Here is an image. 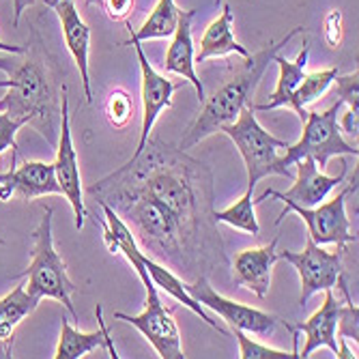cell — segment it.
<instances>
[{
  "instance_id": "ba28073f",
  "label": "cell",
  "mask_w": 359,
  "mask_h": 359,
  "mask_svg": "<svg viewBox=\"0 0 359 359\" xmlns=\"http://www.w3.org/2000/svg\"><path fill=\"white\" fill-rule=\"evenodd\" d=\"M346 250L327 252L318 243L312 241V237H306V245L302 252H290V250H278V260H286L299 273L302 292H299V304L306 306L308 299L316 292L336 288L342 273V256Z\"/></svg>"
},
{
  "instance_id": "277c9868",
  "label": "cell",
  "mask_w": 359,
  "mask_h": 359,
  "mask_svg": "<svg viewBox=\"0 0 359 359\" xmlns=\"http://www.w3.org/2000/svg\"><path fill=\"white\" fill-rule=\"evenodd\" d=\"M26 278L28 282L24 284L30 295L39 299H56L58 304L65 306L72 314L74 320H78V312L74 308L72 295L76 292V284L69 278L67 263L54 248V237H52V209L48 207L43 211L41 224L35 233H32V252H30V263L28 267L18 276Z\"/></svg>"
},
{
  "instance_id": "9a60e30c",
  "label": "cell",
  "mask_w": 359,
  "mask_h": 359,
  "mask_svg": "<svg viewBox=\"0 0 359 359\" xmlns=\"http://www.w3.org/2000/svg\"><path fill=\"white\" fill-rule=\"evenodd\" d=\"M58 15L60 28H62V37L65 46H67L69 54L74 56L78 72L82 78V88L86 104H93V88H90V72H88V54H90V28L88 24L80 18L78 7L74 0H58L52 7Z\"/></svg>"
},
{
  "instance_id": "ffe728a7",
  "label": "cell",
  "mask_w": 359,
  "mask_h": 359,
  "mask_svg": "<svg viewBox=\"0 0 359 359\" xmlns=\"http://www.w3.org/2000/svg\"><path fill=\"white\" fill-rule=\"evenodd\" d=\"M228 54H239V56H250L248 48L241 46L235 39L233 32V9L224 5L222 13L207 26L205 35L201 39V50L194 54V62H205L209 58H219Z\"/></svg>"
},
{
  "instance_id": "d6986e66",
  "label": "cell",
  "mask_w": 359,
  "mask_h": 359,
  "mask_svg": "<svg viewBox=\"0 0 359 359\" xmlns=\"http://www.w3.org/2000/svg\"><path fill=\"white\" fill-rule=\"evenodd\" d=\"M308 58H310V43L308 41L304 43V50L299 52V56L295 60H288L286 56H280V52H278L273 56V62L278 65V69H280L278 86L269 95L267 104H252L254 112H267V110H276V108L295 110V90H297L299 82L306 76Z\"/></svg>"
},
{
  "instance_id": "7402d4cb",
  "label": "cell",
  "mask_w": 359,
  "mask_h": 359,
  "mask_svg": "<svg viewBox=\"0 0 359 359\" xmlns=\"http://www.w3.org/2000/svg\"><path fill=\"white\" fill-rule=\"evenodd\" d=\"M39 297L30 295L26 286H15L9 295L0 299V344L13 346V334L18 325L35 312Z\"/></svg>"
},
{
  "instance_id": "8fae6325",
  "label": "cell",
  "mask_w": 359,
  "mask_h": 359,
  "mask_svg": "<svg viewBox=\"0 0 359 359\" xmlns=\"http://www.w3.org/2000/svg\"><path fill=\"white\" fill-rule=\"evenodd\" d=\"M123 46H134L138 62H140V97H142V125H140V140L136 147V153L132 159H136L138 155H142V151H147L149 138H151V129L155 125V121L159 118V114L166 108H172V93L177 88H181L187 80L183 82H172L166 76L157 74L142 50V46L138 41H125Z\"/></svg>"
},
{
  "instance_id": "44dd1931",
  "label": "cell",
  "mask_w": 359,
  "mask_h": 359,
  "mask_svg": "<svg viewBox=\"0 0 359 359\" xmlns=\"http://www.w3.org/2000/svg\"><path fill=\"white\" fill-rule=\"evenodd\" d=\"M140 258H142V263H144V267H147V271H149V276H151V280H153V284H155L157 288H161L164 292H168V295H170L172 299H177L179 304H183L185 308H189L194 314H198L207 325H211L213 330L222 332V330L217 327V323L205 312V308L187 292V284H185L183 280H179L170 269H166L164 265H159L157 260H153L151 256H147V252H142Z\"/></svg>"
},
{
  "instance_id": "836d02e7",
  "label": "cell",
  "mask_w": 359,
  "mask_h": 359,
  "mask_svg": "<svg viewBox=\"0 0 359 359\" xmlns=\"http://www.w3.org/2000/svg\"><path fill=\"white\" fill-rule=\"evenodd\" d=\"M26 50H28L26 46H9L0 41V52H5V54H24Z\"/></svg>"
},
{
  "instance_id": "4fadbf2b",
  "label": "cell",
  "mask_w": 359,
  "mask_h": 359,
  "mask_svg": "<svg viewBox=\"0 0 359 359\" xmlns=\"http://www.w3.org/2000/svg\"><path fill=\"white\" fill-rule=\"evenodd\" d=\"M18 153L11 155V170L0 172V201H32L41 196L60 194L54 177V166L46 161H24L15 166Z\"/></svg>"
},
{
  "instance_id": "4dcf8cb0",
  "label": "cell",
  "mask_w": 359,
  "mask_h": 359,
  "mask_svg": "<svg viewBox=\"0 0 359 359\" xmlns=\"http://www.w3.org/2000/svg\"><path fill=\"white\" fill-rule=\"evenodd\" d=\"M102 7L106 9L112 22H123L129 18L134 9V0H102Z\"/></svg>"
},
{
  "instance_id": "cb8c5ba5",
  "label": "cell",
  "mask_w": 359,
  "mask_h": 359,
  "mask_svg": "<svg viewBox=\"0 0 359 359\" xmlns=\"http://www.w3.org/2000/svg\"><path fill=\"white\" fill-rule=\"evenodd\" d=\"M338 67H330V69H323V72H312L306 74L304 80L299 82L297 90H295V112L299 116V121L304 123L308 116L306 106L314 104L318 97H323L325 93L330 90V86L334 84V80L338 78Z\"/></svg>"
},
{
  "instance_id": "52a82bcc",
  "label": "cell",
  "mask_w": 359,
  "mask_h": 359,
  "mask_svg": "<svg viewBox=\"0 0 359 359\" xmlns=\"http://www.w3.org/2000/svg\"><path fill=\"white\" fill-rule=\"evenodd\" d=\"M351 194H357V170L346 183V187H342L336 198L327 203H320L316 207H299L295 203H284V211L278 215L276 224H280L286 217V213L292 211L306 222L308 235L314 243H336L340 250H346L348 243L357 241V235L351 233V222L346 217V198Z\"/></svg>"
},
{
  "instance_id": "e0dca14e",
  "label": "cell",
  "mask_w": 359,
  "mask_h": 359,
  "mask_svg": "<svg viewBox=\"0 0 359 359\" xmlns=\"http://www.w3.org/2000/svg\"><path fill=\"white\" fill-rule=\"evenodd\" d=\"M196 15V9H185L179 11V22L177 28L172 32V41L168 46L166 52V60H164V69L168 74H177L183 80H187V84H191L196 88V95H198V102H205V88L203 82L196 74V62H194V39H191V20Z\"/></svg>"
},
{
  "instance_id": "d6a6232c",
  "label": "cell",
  "mask_w": 359,
  "mask_h": 359,
  "mask_svg": "<svg viewBox=\"0 0 359 359\" xmlns=\"http://www.w3.org/2000/svg\"><path fill=\"white\" fill-rule=\"evenodd\" d=\"M37 0H13V24L20 22L22 13L30 7V5H35Z\"/></svg>"
},
{
  "instance_id": "74e56055",
  "label": "cell",
  "mask_w": 359,
  "mask_h": 359,
  "mask_svg": "<svg viewBox=\"0 0 359 359\" xmlns=\"http://www.w3.org/2000/svg\"><path fill=\"white\" fill-rule=\"evenodd\" d=\"M0 243H5V241H3V239H0Z\"/></svg>"
},
{
  "instance_id": "7a4b0ae2",
  "label": "cell",
  "mask_w": 359,
  "mask_h": 359,
  "mask_svg": "<svg viewBox=\"0 0 359 359\" xmlns=\"http://www.w3.org/2000/svg\"><path fill=\"white\" fill-rule=\"evenodd\" d=\"M304 32V26L292 28L288 35L278 41V43H269L267 48H263L256 54L245 56L243 69L237 72L231 80H228L224 86H219L209 100L203 102V110L201 114L194 118V123L185 129V136L179 144L181 151L191 149L194 144H198L201 140L213 136L215 132L228 123H233L241 108L248 104H254V93L263 80L265 72L273 65V56L280 52V48H284L292 37Z\"/></svg>"
},
{
  "instance_id": "e575fe53",
  "label": "cell",
  "mask_w": 359,
  "mask_h": 359,
  "mask_svg": "<svg viewBox=\"0 0 359 359\" xmlns=\"http://www.w3.org/2000/svg\"><path fill=\"white\" fill-rule=\"evenodd\" d=\"M41 3H43L46 7H54V5L58 3V0H41ZM84 3H86V5H95V3H97V5H102V0H84Z\"/></svg>"
},
{
  "instance_id": "8d00e7d4",
  "label": "cell",
  "mask_w": 359,
  "mask_h": 359,
  "mask_svg": "<svg viewBox=\"0 0 359 359\" xmlns=\"http://www.w3.org/2000/svg\"><path fill=\"white\" fill-rule=\"evenodd\" d=\"M215 5H222V0H215Z\"/></svg>"
},
{
  "instance_id": "ac0fdd59",
  "label": "cell",
  "mask_w": 359,
  "mask_h": 359,
  "mask_svg": "<svg viewBox=\"0 0 359 359\" xmlns=\"http://www.w3.org/2000/svg\"><path fill=\"white\" fill-rule=\"evenodd\" d=\"M95 316H97V320H100V332H93V334H86V332L76 330L67 318H62L60 338H58V344H56V353H54L56 359H80V357H86L88 353H93L97 348H104V346H108L112 359H118L121 357L116 353V348H114V342L110 338V332H108L106 323H104L102 306H97Z\"/></svg>"
},
{
  "instance_id": "30bf717a",
  "label": "cell",
  "mask_w": 359,
  "mask_h": 359,
  "mask_svg": "<svg viewBox=\"0 0 359 359\" xmlns=\"http://www.w3.org/2000/svg\"><path fill=\"white\" fill-rule=\"evenodd\" d=\"M54 177L60 187V194L67 198V203L74 209L76 215V228L82 231L86 207H84V191H82V179H80V166H78V153L72 138V123H69V97L67 86H62L60 95V138L54 159Z\"/></svg>"
},
{
  "instance_id": "603a6c76",
  "label": "cell",
  "mask_w": 359,
  "mask_h": 359,
  "mask_svg": "<svg viewBox=\"0 0 359 359\" xmlns=\"http://www.w3.org/2000/svg\"><path fill=\"white\" fill-rule=\"evenodd\" d=\"M179 7L175 0H157L151 15L144 20V24L132 32L129 41H151V39H166L172 37V32L179 22Z\"/></svg>"
},
{
  "instance_id": "9c48e42d",
  "label": "cell",
  "mask_w": 359,
  "mask_h": 359,
  "mask_svg": "<svg viewBox=\"0 0 359 359\" xmlns=\"http://www.w3.org/2000/svg\"><path fill=\"white\" fill-rule=\"evenodd\" d=\"M187 292L203 308H209L217 316H222L231 330H241L245 334H254L260 338H269L278 330V316L219 295V292L209 284L207 278H201L194 284H187Z\"/></svg>"
},
{
  "instance_id": "8992f818",
  "label": "cell",
  "mask_w": 359,
  "mask_h": 359,
  "mask_svg": "<svg viewBox=\"0 0 359 359\" xmlns=\"http://www.w3.org/2000/svg\"><path fill=\"white\" fill-rule=\"evenodd\" d=\"M219 132H224L233 140V144L239 149V153L245 161L248 189L254 191V187L260 179H265L269 175H278V166H276V161L280 157L278 153L286 151L288 142L276 138L258 123L252 104L243 106L239 116L233 123L224 125Z\"/></svg>"
},
{
  "instance_id": "f546056e",
  "label": "cell",
  "mask_w": 359,
  "mask_h": 359,
  "mask_svg": "<svg viewBox=\"0 0 359 359\" xmlns=\"http://www.w3.org/2000/svg\"><path fill=\"white\" fill-rule=\"evenodd\" d=\"M342 11L338 9H332L327 15H325V22H323V39L327 43L332 50H338L340 43H342Z\"/></svg>"
},
{
  "instance_id": "7c38bea8",
  "label": "cell",
  "mask_w": 359,
  "mask_h": 359,
  "mask_svg": "<svg viewBox=\"0 0 359 359\" xmlns=\"http://www.w3.org/2000/svg\"><path fill=\"white\" fill-rule=\"evenodd\" d=\"M292 166L297 168V177H295V183L290 185V189H286V191L267 189L254 203L258 205L265 198H269V196H273V198H280L282 203H295L299 207H316L327 201L330 191L334 187H338L346 175V164H342V172L338 177H327L316 166V161L312 157H302Z\"/></svg>"
},
{
  "instance_id": "5bb4252c",
  "label": "cell",
  "mask_w": 359,
  "mask_h": 359,
  "mask_svg": "<svg viewBox=\"0 0 359 359\" xmlns=\"http://www.w3.org/2000/svg\"><path fill=\"white\" fill-rule=\"evenodd\" d=\"M278 263V237L267 245L250 248L233 260V282L237 288H250L256 297L263 299L271 288V271Z\"/></svg>"
},
{
  "instance_id": "1f68e13d",
  "label": "cell",
  "mask_w": 359,
  "mask_h": 359,
  "mask_svg": "<svg viewBox=\"0 0 359 359\" xmlns=\"http://www.w3.org/2000/svg\"><path fill=\"white\" fill-rule=\"evenodd\" d=\"M340 132H344L351 140L357 142L359 138V110H346L344 116H342V123H340Z\"/></svg>"
},
{
  "instance_id": "3957f363",
  "label": "cell",
  "mask_w": 359,
  "mask_h": 359,
  "mask_svg": "<svg viewBox=\"0 0 359 359\" xmlns=\"http://www.w3.org/2000/svg\"><path fill=\"white\" fill-rule=\"evenodd\" d=\"M24 58H5L0 56V69L9 76V93L0 100V112H7L15 118H26L28 123L41 121L52 127V118L60 112L56 110V97L46 67L26 56Z\"/></svg>"
},
{
  "instance_id": "2e32d148",
  "label": "cell",
  "mask_w": 359,
  "mask_h": 359,
  "mask_svg": "<svg viewBox=\"0 0 359 359\" xmlns=\"http://www.w3.org/2000/svg\"><path fill=\"white\" fill-rule=\"evenodd\" d=\"M323 292H325V297H323L320 308L308 320L297 323V325H290V327L295 330V332L306 336V344L299 351V357H304V359L310 357L320 346H327L332 353H338L336 332H338V320H340L342 304L334 295V288L323 290Z\"/></svg>"
},
{
  "instance_id": "d590c367",
  "label": "cell",
  "mask_w": 359,
  "mask_h": 359,
  "mask_svg": "<svg viewBox=\"0 0 359 359\" xmlns=\"http://www.w3.org/2000/svg\"><path fill=\"white\" fill-rule=\"evenodd\" d=\"M0 88H9V80H0Z\"/></svg>"
},
{
  "instance_id": "83f0119b",
  "label": "cell",
  "mask_w": 359,
  "mask_h": 359,
  "mask_svg": "<svg viewBox=\"0 0 359 359\" xmlns=\"http://www.w3.org/2000/svg\"><path fill=\"white\" fill-rule=\"evenodd\" d=\"M24 125H28L26 118H15L7 112H0V155L7 149H11V153H18L15 136Z\"/></svg>"
},
{
  "instance_id": "4316f807",
  "label": "cell",
  "mask_w": 359,
  "mask_h": 359,
  "mask_svg": "<svg viewBox=\"0 0 359 359\" xmlns=\"http://www.w3.org/2000/svg\"><path fill=\"white\" fill-rule=\"evenodd\" d=\"M106 116L114 127H125L134 116V102L125 90H112L106 102Z\"/></svg>"
},
{
  "instance_id": "484cf974",
  "label": "cell",
  "mask_w": 359,
  "mask_h": 359,
  "mask_svg": "<svg viewBox=\"0 0 359 359\" xmlns=\"http://www.w3.org/2000/svg\"><path fill=\"white\" fill-rule=\"evenodd\" d=\"M286 330L292 334V351H282V348L260 344L252 340L245 332L233 330V336L239 342V357L241 359H297L299 357V332L292 330L290 325H286Z\"/></svg>"
},
{
  "instance_id": "5b68a950",
  "label": "cell",
  "mask_w": 359,
  "mask_h": 359,
  "mask_svg": "<svg viewBox=\"0 0 359 359\" xmlns=\"http://www.w3.org/2000/svg\"><path fill=\"white\" fill-rule=\"evenodd\" d=\"M342 106L344 104L338 100L336 104H332L323 112H316V110L308 112L299 142L288 144L284 155L278 157V161H276L278 177H286V179L292 177L288 166H292L302 157H312L316 161V166L323 170L332 157H344V155L357 157L359 155L357 144H351L342 138L340 125H338V112Z\"/></svg>"
},
{
  "instance_id": "6da1fadb",
  "label": "cell",
  "mask_w": 359,
  "mask_h": 359,
  "mask_svg": "<svg viewBox=\"0 0 359 359\" xmlns=\"http://www.w3.org/2000/svg\"><path fill=\"white\" fill-rule=\"evenodd\" d=\"M100 207L104 209L106 219L95 217V222L104 228V239H106L108 250L112 254H123L129 260V265L136 269V273L142 280L144 290H147V304L140 314L132 316L125 312H116L114 318L134 325V327L147 338V342H151V346L157 351V355L161 359H183L185 353H183L181 332L177 327V320L170 314V310L159 299L157 286L153 284V280L142 263V258H140L142 250L132 233V228L127 226V222L106 201H100Z\"/></svg>"
},
{
  "instance_id": "f1b7e54d",
  "label": "cell",
  "mask_w": 359,
  "mask_h": 359,
  "mask_svg": "<svg viewBox=\"0 0 359 359\" xmlns=\"http://www.w3.org/2000/svg\"><path fill=\"white\" fill-rule=\"evenodd\" d=\"M334 84H336V93L340 97V102L346 104L351 110H359V74H357V69L348 76L338 74Z\"/></svg>"
},
{
  "instance_id": "d4e9b609",
  "label": "cell",
  "mask_w": 359,
  "mask_h": 359,
  "mask_svg": "<svg viewBox=\"0 0 359 359\" xmlns=\"http://www.w3.org/2000/svg\"><path fill=\"white\" fill-rule=\"evenodd\" d=\"M213 219L233 226V228H237V231L250 233L252 237H258L260 224L256 217V203H254L252 189H245V194L239 201H235V205L226 207L222 211H213Z\"/></svg>"
}]
</instances>
